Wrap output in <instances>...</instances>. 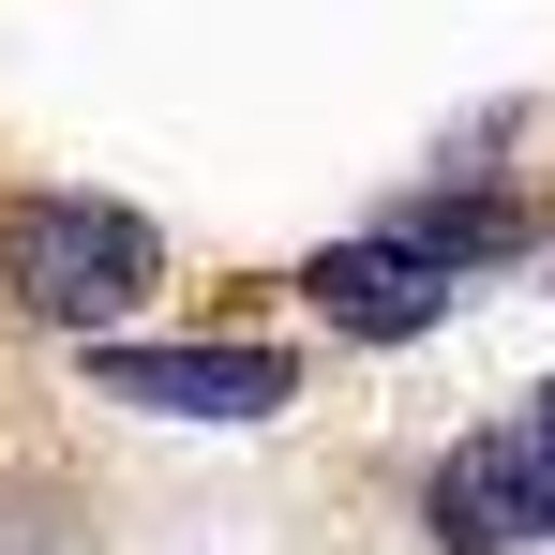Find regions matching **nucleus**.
Returning <instances> with one entry per match:
<instances>
[{"label": "nucleus", "mask_w": 555, "mask_h": 555, "mask_svg": "<svg viewBox=\"0 0 555 555\" xmlns=\"http://www.w3.org/2000/svg\"><path fill=\"white\" fill-rule=\"evenodd\" d=\"M151 285H166V241L120 195H15L0 210V300L46 315V331H76V346H105Z\"/></svg>", "instance_id": "1"}, {"label": "nucleus", "mask_w": 555, "mask_h": 555, "mask_svg": "<svg viewBox=\"0 0 555 555\" xmlns=\"http://www.w3.org/2000/svg\"><path fill=\"white\" fill-rule=\"evenodd\" d=\"M421 541L436 555H541L555 541V451H541V421L451 436L436 480H421Z\"/></svg>", "instance_id": "2"}, {"label": "nucleus", "mask_w": 555, "mask_h": 555, "mask_svg": "<svg viewBox=\"0 0 555 555\" xmlns=\"http://www.w3.org/2000/svg\"><path fill=\"white\" fill-rule=\"evenodd\" d=\"M91 390L105 405H151V421H271L300 405V361L285 346H91Z\"/></svg>", "instance_id": "3"}, {"label": "nucleus", "mask_w": 555, "mask_h": 555, "mask_svg": "<svg viewBox=\"0 0 555 555\" xmlns=\"http://www.w3.org/2000/svg\"><path fill=\"white\" fill-rule=\"evenodd\" d=\"M300 300H315L331 331H361V346H421V331L451 315V271L405 256L390 225H361V241H315V256H300Z\"/></svg>", "instance_id": "4"}, {"label": "nucleus", "mask_w": 555, "mask_h": 555, "mask_svg": "<svg viewBox=\"0 0 555 555\" xmlns=\"http://www.w3.org/2000/svg\"><path fill=\"white\" fill-rule=\"evenodd\" d=\"M390 241H405V256H436V271H495V256H526V241H541V210H526V195H405V210H390Z\"/></svg>", "instance_id": "5"}, {"label": "nucleus", "mask_w": 555, "mask_h": 555, "mask_svg": "<svg viewBox=\"0 0 555 555\" xmlns=\"http://www.w3.org/2000/svg\"><path fill=\"white\" fill-rule=\"evenodd\" d=\"M526 421H541V451H555V390H541V405H526Z\"/></svg>", "instance_id": "6"}]
</instances>
